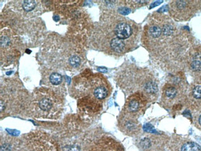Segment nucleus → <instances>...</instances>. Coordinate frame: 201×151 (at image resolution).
<instances>
[{"mask_svg": "<svg viewBox=\"0 0 201 151\" xmlns=\"http://www.w3.org/2000/svg\"><path fill=\"white\" fill-rule=\"evenodd\" d=\"M173 29L172 26H169V25H166L163 29V32L165 35H170L173 33Z\"/></svg>", "mask_w": 201, "mask_h": 151, "instance_id": "dca6fc26", "label": "nucleus"}, {"mask_svg": "<svg viewBox=\"0 0 201 151\" xmlns=\"http://www.w3.org/2000/svg\"><path fill=\"white\" fill-rule=\"evenodd\" d=\"M36 6V3L35 1L32 0H26L23 1L22 4V7H23L24 10L27 12H30L32 11Z\"/></svg>", "mask_w": 201, "mask_h": 151, "instance_id": "0eeeda50", "label": "nucleus"}, {"mask_svg": "<svg viewBox=\"0 0 201 151\" xmlns=\"http://www.w3.org/2000/svg\"><path fill=\"white\" fill-rule=\"evenodd\" d=\"M162 2V1H156V2H155V3H153V4H151V8H152V7H155V6H158V5H159Z\"/></svg>", "mask_w": 201, "mask_h": 151, "instance_id": "aec40b11", "label": "nucleus"}, {"mask_svg": "<svg viewBox=\"0 0 201 151\" xmlns=\"http://www.w3.org/2000/svg\"><path fill=\"white\" fill-rule=\"evenodd\" d=\"M148 32H149V34L153 38L159 37L162 34L160 28L157 26H152L150 27Z\"/></svg>", "mask_w": 201, "mask_h": 151, "instance_id": "1a4fd4ad", "label": "nucleus"}, {"mask_svg": "<svg viewBox=\"0 0 201 151\" xmlns=\"http://www.w3.org/2000/svg\"><path fill=\"white\" fill-rule=\"evenodd\" d=\"M69 63L72 66L77 67L80 65V59L77 56H71V58H69Z\"/></svg>", "mask_w": 201, "mask_h": 151, "instance_id": "f8f14e48", "label": "nucleus"}, {"mask_svg": "<svg viewBox=\"0 0 201 151\" xmlns=\"http://www.w3.org/2000/svg\"><path fill=\"white\" fill-rule=\"evenodd\" d=\"M145 89L146 91L148 93H151V94H154L157 92L158 90V87L157 84L151 81L147 82L145 86Z\"/></svg>", "mask_w": 201, "mask_h": 151, "instance_id": "6e6552de", "label": "nucleus"}, {"mask_svg": "<svg viewBox=\"0 0 201 151\" xmlns=\"http://www.w3.org/2000/svg\"><path fill=\"white\" fill-rule=\"evenodd\" d=\"M128 107H129V110L131 111H132V112L136 111L139 109V103L137 100H133L129 102Z\"/></svg>", "mask_w": 201, "mask_h": 151, "instance_id": "9d476101", "label": "nucleus"}, {"mask_svg": "<svg viewBox=\"0 0 201 151\" xmlns=\"http://www.w3.org/2000/svg\"><path fill=\"white\" fill-rule=\"evenodd\" d=\"M39 106L43 111H48L53 107V102L49 98L43 97L39 101Z\"/></svg>", "mask_w": 201, "mask_h": 151, "instance_id": "7ed1b4c3", "label": "nucleus"}, {"mask_svg": "<svg viewBox=\"0 0 201 151\" xmlns=\"http://www.w3.org/2000/svg\"><path fill=\"white\" fill-rule=\"evenodd\" d=\"M111 47L116 52H121L123 51L125 44L123 40L119 39V38H114L110 43Z\"/></svg>", "mask_w": 201, "mask_h": 151, "instance_id": "f03ea898", "label": "nucleus"}, {"mask_svg": "<svg viewBox=\"0 0 201 151\" xmlns=\"http://www.w3.org/2000/svg\"><path fill=\"white\" fill-rule=\"evenodd\" d=\"M50 81L52 84L55 86L59 85L62 82V76L61 74L57 73H54L51 74L50 77Z\"/></svg>", "mask_w": 201, "mask_h": 151, "instance_id": "423d86ee", "label": "nucleus"}, {"mask_svg": "<svg viewBox=\"0 0 201 151\" xmlns=\"http://www.w3.org/2000/svg\"><path fill=\"white\" fill-rule=\"evenodd\" d=\"M199 123L201 125V115L199 117Z\"/></svg>", "mask_w": 201, "mask_h": 151, "instance_id": "4be33fe9", "label": "nucleus"}, {"mask_svg": "<svg viewBox=\"0 0 201 151\" xmlns=\"http://www.w3.org/2000/svg\"><path fill=\"white\" fill-rule=\"evenodd\" d=\"M192 95L196 99H201V86H196L192 90Z\"/></svg>", "mask_w": 201, "mask_h": 151, "instance_id": "ddd939ff", "label": "nucleus"}, {"mask_svg": "<svg viewBox=\"0 0 201 151\" xmlns=\"http://www.w3.org/2000/svg\"><path fill=\"white\" fill-rule=\"evenodd\" d=\"M140 145L144 149L148 148L151 146V141L147 138H144L140 141Z\"/></svg>", "mask_w": 201, "mask_h": 151, "instance_id": "2eb2a0df", "label": "nucleus"}, {"mask_svg": "<svg viewBox=\"0 0 201 151\" xmlns=\"http://www.w3.org/2000/svg\"><path fill=\"white\" fill-rule=\"evenodd\" d=\"M165 94H166V95L168 98H171V99H172V98H174L176 96V95L177 94V90L175 87H168L166 90Z\"/></svg>", "mask_w": 201, "mask_h": 151, "instance_id": "9b49d317", "label": "nucleus"}, {"mask_svg": "<svg viewBox=\"0 0 201 151\" xmlns=\"http://www.w3.org/2000/svg\"><path fill=\"white\" fill-rule=\"evenodd\" d=\"M11 146L10 144L5 143L1 146V151H11Z\"/></svg>", "mask_w": 201, "mask_h": 151, "instance_id": "6ab92c4d", "label": "nucleus"}, {"mask_svg": "<svg viewBox=\"0 0 201 151\" xmlns=\"http://www.w3.org/2000/svg\"><path fill=\"white\" fill-rule=\"evenodd\" d=\"M144 130L145 131L151 132V133H156V131L153 130V128L149 124H147L144 126Z\"/></svg>", "mask_w": 201, "mask_h": 151, "instance_id": "f3484780", "label": "nucleus"}, {"mask_svg": "<svg viewBox=\"0 0 201 151\" xmlns=\"http://www.w3.org/2000/svg\"><path fill=\"white\" fill-rule=\"evenodd\" d=\"M98 70L100 72H103V73H106L107 72V69L105 68V67H99V68H98Z\"/></svg>", "mask_w": 201, "mask_h": 151, "instance_id": "412c9836", "label": "nucleus"}, {"mask_svg": "<svg viewBox=\"0 0 201 151\" xmlns=\"http://www.w3.org/2000/svg\"><path fill=\"white\" fill-rule=\"evenodd\" d=\"M118 11L121 14L124 15L128 14L131 12V10L128 8V7H120V8L118 10Z\"/></svg>", "mask_w": 201, "mask_h": 151, "instance_id": "a211bd4d", "label": "nucleus"}, {"mask_svg": "<svg viewBox=\"0 0 201 151\" xmlns=\"http://www.w3.org/2000/svg\"><path fill=\"white\" fill-rule=\"evenodd\" d=\"M191 69L194 71H199L201 70V62L196 59L192 62L191 65Z\"/></svg>", "mask_w": 201, "mask_h": 151, "instance_id": "4468645a", "label": "nucleus"}, {"mask_svg": "<svg viewBox=\"0 0 201 151\" xmlns=\"http://www.w3.org/2000/svg\"><path fill=\"white\" fill-rule=\"evenodd\" d=\"M181 151H200V147L197 143L189 142L182 146Z\"/></svg>", "mask_w": 201, "mask_h": 151, "instance_id": "39448f33", "label": "nucleus"}, {"mask_svg": "<svg viewBox=\"0 0 201 151\" xmlns=\"http://www.w3.org/2000/svg\"><path fill=\"white\" fill-rule=\"evenodd\" d=\"M107 90L105 87L103 86H100L97 88H96L94 92V94L95 97L99 100H102L105 99L107 96Z\"/></svg>", "mask_w": 201, "mask_h": 151, "instance_id": "20e7f679", "label": "nucleus"}, {"mask_svg": "<svg viewBox=\"0 0 201 151\" xmlns=\"http://www.w3.org/2000/svg\"><path fill=\"white\" fill-rule=\"evenodd\" d=\"M115 32L118 38L121 40L129 38L132 34V29L129 25L124 22L118 24L115 29Z\"/></svg>", "mask_w": 201, "mask_h": 151, "instance_id": "f257e3e1", "label": "nucleus"}]
</instances>
